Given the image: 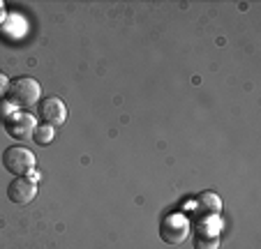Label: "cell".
I'll return each instance as SVG.
<instances>
[{
	"label": "cell",
	"instance_id": "cell-3",
	"mask_svg": "<svg viewBox=\"0 0 261 249\" xmlns=\"http://www.w3.org/2000/svg\"><path fill=\"white\" fill-rule=\"evenodd\" d=\"M160 235H162L164 242L169 244H180L182 240L190 235V222L185 215L180 212H171L162 219V226H160Z\"/></svg>",
	"mask_w": 261,
	"mask_h": 249
},
{
	"label": "cell",
	"instance_id": "cell-10",
	"mask_svg": "<svg viewBox=\"0 0 261 249\" xmlns=\"http://www.w3.org/2000/svg\"><path fill=\"white\" fill-rule=\"evenodd\" d=\"M10 78H7V74H3V72H0V99H3V97H5V95H7V90H10Z\"/></svg>",
	"mask_w": 261,
	"mask_h": 249
},
{
	"label": "cell",
	"instance_id": "cell-12",
	"mask_svg": "<svg viewBox=\"0 0 261 249\" xmlns=\"http://www.w3.org/2000/svg\"><path fill=\"white\" fill-rule=\"evenodd\" d=\"M5 21V3H0V23Z\"/></svg>",
	"mask_w": 261,
	"mask_h": 249
},
{
	"label": "cell",
	"instance_id": "cell-2",
	"mask_svg": "<svg viewBox=\"0 0 261 249\" xmlns=\"http://www.w3.org/2000/svg\"><path fill=\"white\" fill-rule=\"evenodd\" d=\"M3 166L12 176H25L28 171H33L35 166V155L23 146H10L3 152Z\"/></svg>",
	"mask_w": 261,
	"mask_h": 249
},
{
	"label": "cell",
	"instance_id": "cell-11",
	"mask_svg": "<svg viewBox=\"0 0 261 249\" xmlns=\"http://www.w3.org/2000/svg\"><path fill=\"white\" fill-rule=\"evenodd\" d=\"M28 180H33V182H37V180H40V173H35V171H28Z\"/></svg>",
	"mask_w": 261,
	"mask_h": 249
},
{
	"label": "cell",
	"instance_id": "cell-4",
	"mask_svg": "<svg viewBox=\"0 0 261 249\" xmlns=\"http://www.w3.org/2000/svg\"><path fill=\"white\" fill-rule=\"evenodd\" d=\"M37 116H40L42 125L60 127V125L67 120V108H65L63 99L46 97V99H40V104H37Z\"/></svg>",
	"mask_w": 261,
	"mask_h": 249
},
{
	"label": "cell",
	"instance_id": "cell-5",
	"mask_svg": "<svg viewBox=\"0 0 261 249\" xmlns=\"http://www.w3.org/2000/svg\"><path fill=\"white\" fill-rule=\"evenodd\" d=\"M35 194H37V187H35V182L28 180L25 176L14 178V180L7 185V199H10L12 203H16V205L30 203V201L35 199Z\"/></svg>",
	"mask_w": 261,
	"mask_h": 249
},
{
	"label": "cell",
	"instance_id": "cell-7",
	"mask_svg": "<svg viewBox=\"0 0 261 249\" xmlns=\"http://www.w3.org/2000/svg\"><path fill=\"white\" fill-rule=\"evenodd\" d=\"M199 205H203L211 215H217V212L222 210V201L217 199V194H213V191H203V194L199 196Z\"/></svg>",
	"mask_w": 261,
	"mask_h": 249
},
{
	"label": "cell",
	"instance_id": "cell-6",
	"mask_svg": "<svg viewBox=\"0 0 261 249\" xmlns=\"http://www.w3.org/2000/svg\"><path fill=\"white\" fill-rule=\"evenodd\" d=\"M35 118L30 116V113H14V116H10L5 120V129L7 134H10L12 139H30L35 132Z\"/></svg>",
	"mask_w": 261,
	"mask_h": 249
},
{
	"label": "cell",
	"instance_id": "cell-1",
	"mask_svg": "<svg viewBox=\"0 0 261 249\" xmlns=\"http://www.w3.org/2000/svg\"><path fill=\"white\" fill-rule=\"evenodd\" d=\"M7 97H10V104L14 108H33L40 104L42 86L30 76H19L16 81L10 83Z\"/></svg>",
	"mask_w": 261,
	"mask_h": 249
},
{
	"label": "cell",
	"instance_id": "cell-9",
	"mask_svg": "<svg viewBox=\"0 0 261 249\" xmlns=\"http://www.w3.org/2000/svg\"><path fill=\"white\" fill-rule=\"evenodd\" d=\"M217 247H220L217 235H203V233L194 235V249H217Z\"/></svg>",
	"mask_w": 261,
	"mask_h": 249
},
{
	"label": "cell",
	"instance_id": "cell-8",
	"mask_svg": "<svg viewBox=\"0 0 261 249\" xmlns=\"http://www.w3.org/2000/svg\"><path fill=\"white\" fill-rule=\"evenodd\" d=\"M33 141L40 143V146H49V143L54 141V127H49V125H37L33 132Z\"/></svg>",
	"mask_w": 261,
	"mask_h": 249
}]
</instances>
